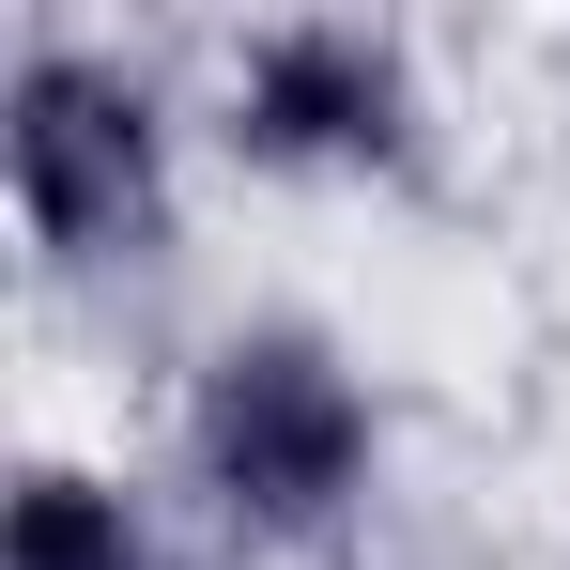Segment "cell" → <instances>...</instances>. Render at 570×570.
<instances>
[{
	"label": "cell",
	"mask_w": 570,
	"mask_h": 570,
	"mask_svg": "<svg viewBox=\"0 0 570 570\" xmlns=\"http://www.w3.org/2000/svg\"><path fill=\"white\" fill-rule=\"evenodd\" d=\"M186 493L232 556H340L385 493V401L371 371L308 324V308H247L186 371Z\"/></svg>",
	"instance_id": "obj_1"
},
{
	"label": "cell",
	"mask_w": 570,
	"mask_h": 570,
	"mask_svg": "<svg viewBox=\"0 0 570 570\" xmlns=\"http://www.w3.org/2000/svg\"><path fill=\"white\" fill-rule=\"evenodd\" d=\"M0 200L47 278H124L186 216V124L94 31H16L0 62Z\"/></svg>",
	"instance_id": "obj_2"
},
{
	"label": "cell",
	"mask_w": 570,
	"mask_h": 570,
	"mask_svg": "<svg viewBox=\"0 0 570 570\" xmlns=\"http://www.w3.org/2000/svg\"><path fill=\"white\" fill-rule=\"evenodd\" d=\"M216 155L247 186H416L432 78L385 16H263L216 78Z\"/></svg>",
	"instance_id": "obj_3"
},
{
	"label": "cell",
	"mask_w": 570,
	"mask_h": 570,
	"mask_svg": "<svg viewBox=\"0 0 570 570\" xmlns=\"http://www.w3.org/2000/svg\"><path fill=\"white\" fill-rule=\"evenodd\" d=\"M0 570H170V540H155V509H139L108 463L31 448L16 493H0Z\"/></svg>",
	"instance_id": "obj_4"
}]
</instances>
